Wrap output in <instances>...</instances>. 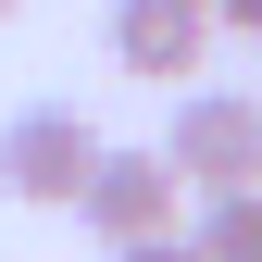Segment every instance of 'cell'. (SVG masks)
<instances>
[{"mask_svg":"<svg viewBox=\"0 0 262 262\" xmlns=\"http://www.w3.org/2000/svg\"><path fill=\"white\" fill-rule=\"evenodd\" d=\"M113 62L138 88L200 75V62H212V13H200V0H113Z\"/></svg>","mask_w":262,"mask_h":262,"instance_id":"cell-4","label":"cell"},{"mask_svg":"<svg viewBox=\"0 0 262 262\" xmlns=\"http://www.w3.org/2000/svg\"><path fill=\"white\" fill-rule=\"evenodd\" d=\"M13 13H25V0H0V25H13Z\"/></svg>","mask_w":262,"mask_h":262,"instance_id":"cell-8","label":"cell"},{"mask_svg":"<svg viewBox=\"0 0 262 262\" xmlns=\"http://www.w3.org/2000/svg\"><path fill=\"white\" fill-rule=\"evenodd\" d=\"M162 175L187 200H225V187H262V100L250 88H175V125H162Z\"/></svg>","mask_w":262,"mask_h":262,"instance_id":"cell-1","label":"cell"},{"mask_svg":"<svg viewBox=\"0 0 262 262\" xmlns=\"http://www.w3.org/2000/svg\"><path fill=\"white\" fill-rule=\"evenodd\" d=\"M175 200H187V187L162 175V150H100V162H88V187H75V212H88V237H100V250L175 237Z\"/></svg>","mask_w":262,"mask_h":262,"instance_id":"cell-3","label":"cell"},{"mask_svg":"<svg viewBox=\"0 0 262 262\" xmlns=\"http://www.w3.org/2000/svg\"><path fill=\"white\" fill-rule=\"evenodd\" d=\"M212 25H237V38H262V0H200Z\"/></svg>","mask_w":262,"mask_h":262,"instance_id":"cell-7","label":"cell"},{"mask_svg":"<svg viewBox=\"0 0 262 262\" xmlns=\"http://www.w3.org/2000/svg\"><path fill=\"white\" fill-rule=\"evenodd\" d=\"M113 262H200V250H187V225H175V237H138V250H113Z\"/></svg>","mask_w":262,"mask_h":262,"instance_id":"cell-6","label":"cell"},{"mask_svg":"<svg viewBox=\"0 0 262 262\" xmlns=\"http://www.w3.org/2000/svg\"><path fill=\"white\" fill-rule=\"evenodd\" d=\"M100 150H113V138H100L75 100H25L13 125H0V187H13L25 212H75V187H88Z\"/></svg>","mask_w":262,"mask_h":262,"instance_id":"cell-2","label":"cell"},{"mask_svg":"<svg viewBox=\"0 0 262 262\" xmlns=\"http://www.w3.org/2000/svg\"><path fill=\"white\" fill-rule=\"evenodd\" d=\"M187 250H200V262H262V187H225V200H200Z\"/></svg>","mask_w":262,"mask_h":262,"instance_id":"cell-5","label":"cell"}]
</instances>
